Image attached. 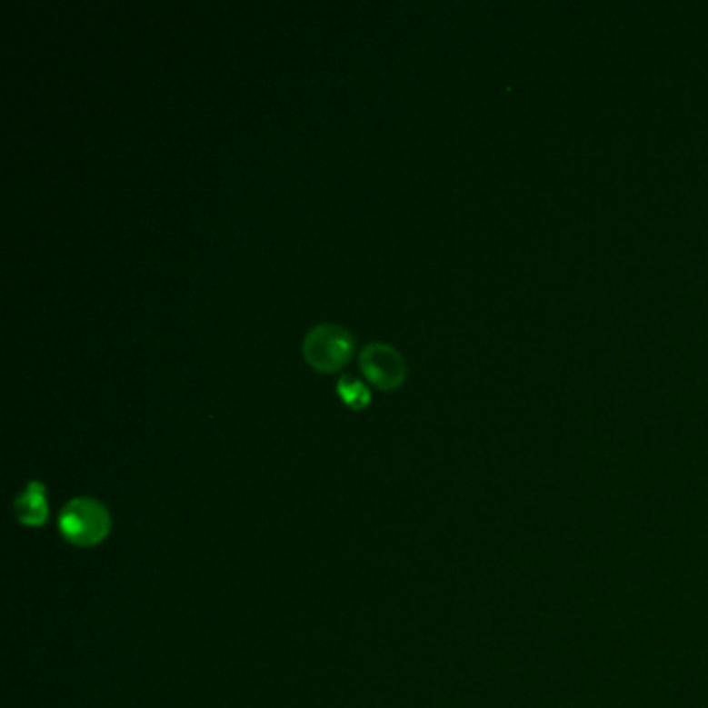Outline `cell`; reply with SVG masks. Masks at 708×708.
I'll return each mask as SVG.
<instances>
[{
	"instance_id": "6da1fadb",
	"label": "cell",
	"mask_w": 708,
	"mask_h": 708,
	"mask_svg": "<svg viewBox=\"0 0 708 708\" xmlns=\"http://www.w3.org/2000/svg\"><path fill=\"white\" fill-rule=\"evenodd\" d=\"M354 347V333L337 323H318L310 326L302 341L305 362L320 372H334L345 366Z\"/></svg>"
},
{
	"instance_id": "7a4b0ae2",
	"label": "cell",
	"mask_w": 708,
	"mask_h": 708,
	"mask_svg": "<svg viewBox=\"0 0 708 708\" xmlns=\"http://www.w3.org/2000/svg\"><path fill=\"white\" fill-rule=\"evenodd\" d=\"M58 530L71 544L94 546L111 532V514L96 499L75 496L58 515Z\"/></svg>"
},
{
	"instance_id": "3957f363",
	"label": "cell",
	"mask_w": 708,
	"mask_h": 708,
	"mask_svg": "<svg viewBox=\"0 0 708 708\" xmlns=\"http://www.w3.org/2000/svg\"><path fill=\"white\" fill-rule=\"evenodd\" d=\"M362 374L374 386L383 391H391L404 383L405 360L391 343L370 341L360 349L357 355Z\"/></svg>"
},
{
	"instance_id": "277c9868",
	"label": "cell",
	"mask_w": 708,
	"mask_h": 708,
	"mask_svg": "<svg viewBox=\"0 0 708 708\" xmlns=\"http://www.w3.org/2000/svg\"><path fill=\"white\" fill-rule=\"evenodd\" d=\"M15 515L24 525H42L48 517V494L40 480H29L24 491L15 496Z\"/></svg>"
},
{
	"instance_id": "5b68a950",
	"label": "cell",
	"mask_w": 708,
	"mask_h": 708,
	"mask_svg": "<svg viewBox=\"0 0 708 708\" xmlns=\"http://www.w3.org/2000/svg\"><path fill=\"white\" fill-rule=\"evenodd\" d=\"M334 393H337V397L347 407H352V410H364V407H368L372 401V393L368 389V384L354 374H347V372H343V374L337 378V383H334Z\"/></svg>"
}]
</instances>
